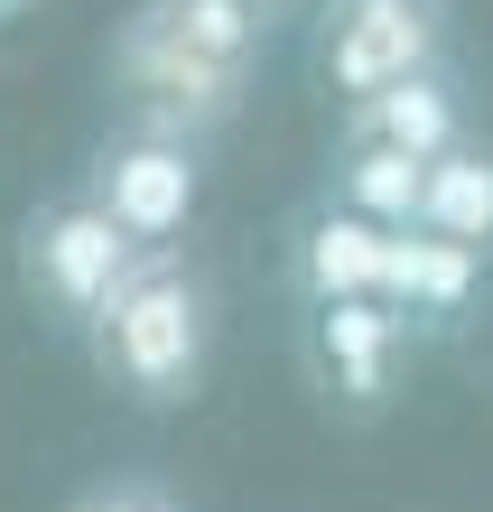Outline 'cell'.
Segmentation results:
<instances>
[{"label": "cell", "mask_w": 493, "mask_h": 512, "mask_svg": "<svg viewBox=\"0 0 493 512\" xmlns=\"http://www.w3.org/2000/svg\"><path fill=\"white\" fill-rule=\"evenodd\" d=\"M261 28L270 19L242 0H140L112 47V84L131 122L177 140H205L214 122H233L242 84L261 66Z\"/></svg>", "instance_id": "obj_1"}, {"label": "cell", "mask_w": 493, "mask_h": 512, "mask_svg": "<svg viewBox=\"0 0 493 512\" xmlns=\"http://www.w3.org/2000/svg\"><path fill=\"white\" fill-rule=\"evenodd\" d=\"M94 373L140 410H187L214 373V280L196 252H131V270L112 280V298L84 326Z\"/></svg>", "instance_id": "obj_2"}, {"label": "cell", "mask_w": 493, "mask_h": 512, "mask_svg": "<svg viewBox=\"0 0 493 512\" xmlns=\"http://www.w3.org/2000/svg\"><path fill=\"white\" fill-rule=\"evenodd\" d=\"M121 270H131V243H121V224L84 187L47 196L38 215L19 224V289H28V308H38L56 336H84V326H94V308L112 298Z\"/></svg>", "instance_id": "obj_3"}, {"label": "cell", "mask_w": 493, "mask_h": 512, "mask_svg": "<svg viewBox=\"0 0 493 512\" xmlns=\"http://www.w3.org/2000/svg\"><path fill=\"white\" fill-rule=\"evenodd\" d=\"M428 66H456V10L447 0H326L317 10V75L326 94H382Z\"/></svg>", "instance_id": "obj_4"}, {"label": "cell", "mask_w": 493, "mask_h": 512, "mask_svg": "<svg viewBox=\"0 0 493 512\" xmlns=\"http://www.w3.org/2000/svg\"><path fill=\"white\" fill-rule=\"evenodd\" d=\"M84 196L121 224L131 252H177L196 233V205H205V149L177 140V131H112L84 168Z\"/></svg>", "instance_id": "obj_5"}, {"label": "cell", "mask_w": 493, "mask_h": 512, "mask_svg": "<svg viewBox=\"0 0 493 512\" xmlns=\"http://www.w3.org/2000/svg\"><path fill=\"white\" fill-rule=\"evenodd\" d=\"M298 364L335 419H382L410 382V326L382 298H317L298 317Z\"/></svg>", "instance_id": "obj_6"}, {"label": "cell", "mask_w": 493, "mask_h": 512, "mask_svg": "<svg viewBox=\"0 0 493 512\" xmlns=\"http://www.w3.org/2000/svg\"><path fill=\"white\" fill-rule=\"evenodd\" d=\"M345 149H400V159H447L456 140H475V112H466V75L456 66H428L410 84H382V94L345 103Z\"/></svg>", "instance_id": "obj_7"}, {"label": "cell", "mask_w": 493, "mask_h": 512, "mask_svg": "<svg viewBox=\"0 0 493 512\" xmlns=\"http://www.w3.org/2000/svg\"><path fill=\"white\" fill-rule=\"evenodd\" d=\"M382 261H391V233L345 215L335 196H317L289 233V289L298 308H317V298H382Z\"/></svg>", "instance_id": "obj_8"}, {"label": "cell", "mask_w": 493, "mask_h": 512, "mask_svg": "<svg viewBox=\"0 0 493 512\" xmlns=\"http://www.w3.org/2000/svg\"><path fill=\"white\" fill-rule=\"evenodd\" d=\"M484 289V252L466 243H438V233H391V261H382V308L410 326V336H447L456 317L475 308Z\"/></svg>", "instance_id": "obj_9"}, {"label": "cell", "mask_w": 493, "mask_h": 512, "mask_svg": "<svg viewBox=\"0 0 493 512\" xmlns=\"http://www.w3.org/2000/svg\"><path fill=\"white\" fill-rule=\"evenodd\" d=\"M419 233L493 252V140H456L447 159L419 168Z\"/></svg>", "instance_id": "obj_10"}, {"label": "cell", "mask_w": 493, "mask_h": 512, "mask_svg": "<svg viewBox=\"0 0 493 512\" xmlns=\"http://www.w3.org/2000/svg\"><path fill=\"white\" fill-rule=\"evenodd\" d=\"M326 196L345 205V215L382 224V233H410L419 224V159H400V149H345V140H335Z\"/></svg>", "instance_id": "obj_11"}, {"label": "cell", "mask_w": 493, "mask_h": 512, "mask_svg": "<svg viewBox=\"0 0 493 512\" xmlns=\"http://www.w3.org/2000/svg\"><path fill=\"white\" fill-rule=\"evenodd\" d=\"M66 512H187V503H177L159 475H94Z\"/></svg>", "instance_id": "obj_12"}, {"label": "cell", "mask_w": 493, "mask_h": 512, "mask_svg": "<svg viewBox=\"0 0 493 512\" xmlns=\"http://www.w3.org/2000/svg\"><path fill=\"white\" fill-rule=\"evenodd\" d=\"M242 10H261V19H270V10H280V0H242Z\"/></svg>", "instance_id": "obj_13"}]
</instances>
